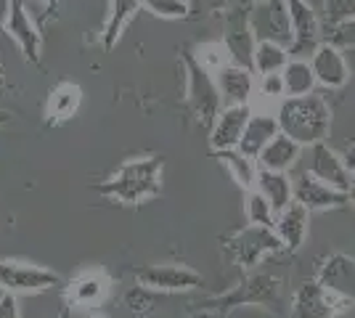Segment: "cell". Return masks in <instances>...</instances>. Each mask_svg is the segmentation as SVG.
I'll use <instances>...</instances> for the list:
<instances>
[{"mask_svg": "<svg viewBox=\"0 0 355 318\" xmlns=\"http://www.w3.org/2000/svg\"><path fill=\"white\" fill-rule=\"evenodd\" d=\"M276 120L284 136H289L305 149V146L324 143L331 127V109L324 96H315V93L295 96V98L286 96V101H282L276 112Z\"/></svg>", "mask_w": 355, "mask_h": 318, "instance_id": "obj_1", "label": "cell"}, {"mask_svg": "<svg viewBox=\"0 0 355 318\" xmlns=\"http://www.w3.org/2000/svg\"><path fill=\"white\" fill-rule=\"evenodd\" d=\"M162 157H133L109 181L96 186V191L125 204L146 202L162 191Z\"/></svg>", "mask_w": 355, "mask_h": 318, "instance_id": "obj_2", "label": "cell"}, {"mask_svg": "<svg viewBox=\"0 0 355 318\" xmlns=\"http://www.w3.org/2000/svg\"><path fill=\"white\" fill-rule=\"evenodd\" d=\"M183 64H186V104L191 109V114L196 117V122L202 127H212L218 114L223 109V96L220 88H218V80L209 75V69L196 59L193 53H186L183 56Z\"/></svg>", "mask_w": 355, "mask_h": 318, "instance_id": "obj_3", "label": "cell"}, {"mask_svg": "<svg viewBox=\"0 0 355 318\" xmlns=\"http://www.w3.org/2000/svg\"><path fill=\"white\" fill-rule=\"evenodd\" d=\"M279 279L270 276V273H257L250 276L247 281H241L239 287H234L231 292H225L220 297H212L202 305L207 313H228L234 308L241 305H268V308H276L279 305Z\"/></svg>", "mask_w": 355, "mask_h": 318, "instance_id": "obj_4", "label": "cell"}, {"mask_svg": "<svg viewBox=\"0 0 355 318\" xmlns=\"http://www.w3.org/2000/svg\"><path fill=\"white\" fill-rule=\"evenodd\" d=\"M250 24L257 43L268 40V43H279V46L292 48L295 30H292V16H289L286 0H260V3H252Z\"/></svg>", "mask_w": 355, "mask_h": 318, "instance_id": "obj_5", "label": "cell"}, {"mask_svg": "<svg viewBox=\"0 0 355 318\" xmlns=\"http://www.w3.org/2000/svg\"><path fill=\"white\" fill-rule=\"evenodd\" d=\"M228 252L231 258L236 260L241 268H254L260 265V260L273 255V252H282L284 242L279 239L276 228H268V226H247L241 228L239 233H234L228 242Z\"/></svg>", "mask_w": 355, "mask_h": 318, "instance_id": "obj_6", "label": "cell"}, {"mask_svg": "<svg viewBox=\"0 0 355 318\" xmlns=\"http://www.w3.org/2000/svg\"><path fill=\"white\" fill-rule=\"evenodd\" d=\"M59 273L48 271L43 265H32L21 260H0V289L11 294H30L59 287Z\"/></svg>", "mask_w": 355, "mask_h": 318, "instance_id": "obj_7", "label": "cell"}, {"mask_svg": "<svg viewBox=\"0 0 355 318\" xmlns=\"http://www.w3.org/2000/svg\"><path fill=\"white\" fill-rule=\"evenodd\" d=\"M250 0H241L234 8L225 11V37H223V43L228 48L234 64H241V67L252 69V56H254L257 40H254V32H252L250 24Z\"/></svg>", "mask_w": 355, "mask_h": 318, "instance_id": "obj_8", "label": "cell"}, {"mask_svg": "<svg viewBox=\"0 0 355 318\" xmlns=\"http://www.w3.org/2000/svg\"><path fill=\"white\" fill-rule=\"evenodd\" d=\"M135 281L148 292H189L202 287V273L189 265H146L135 271Z\"/></svg>", "mask_w": 355, "mask_h": 318, "instance_id": "obj_9", "label": "cell"}, {"mask_svg": "<svg viewBox=\"0 0 355 318\" xmlns=\"http://www.w3.org/2000/svg\"><path fill=\"white\" fill-rule=\"evenodd\" d=\"M289 6V16H292V30H295V40H292V59L315 53V48L321 46V21L313 11L308 0H286Z\"/></svg>", "mask_w": 355, "mask_h": 318, "instance_id": "obj_10", "label": "cell"}, {"mask_svg": "<svg viewBox=\"0 0 355 318\" xmlns=\"http://www.w3.org/2000/svg\"><path fill=\"white\" fill-rule=\"evenodd\" d=\"M295 202H300L302 207H308L311 212L337 210V207H345L350 202V194L342 191V188H334V186H329L324 181H318L308 170H302L295 181Z\"/></svg>", "mask_w": 355, "mask_h": 318, "instance_id": "obj_11", "label": "cell"}, {"mask_svg": "<svg viewBox=\"0 0 355 318\" xmlns=\"http://www.w3.org/2000/svg\"><path fill=\"white\" fill-rule=\"evenodd\" d=\"M308 173L315 175L318 181L329 183L334 188L350 191L353 186V170L345 165V157H340L337 152H331L326 143H315L308 146Z\"/></svg>", "mask_w": 355, "mask_h": 318, "instance_id": "obj_12", "label": "cell"}, {"mask_svg": "<svg viewBox=\"0 0 355 318\" xmlns=\"http://www.w3.org/2000/svg\"><path fill=\"white\" fill-rule=\"evenodd\" d=\"M345 305L350 303L340 300L337 294H331L329 289L321 287L318 279H313L297 289L292 310H295V318H329L331 313H342Z\"/></svg>", "mask_w": 355, "mask_h": 318, "instance_id": "obj_13", "label": "cell"}, {"mask_svg": "<svg viewBox=\"0 0 355 318\" xmlns=\"http://www.w3.org/2000/svg\"><path fill=\"white\" fill-rule=\"evenodd\" d=\"M311 67L315 82L329 88V91H340L350 80V67L342 56V48L329 43V40L315 48V53L311 56Z\"/></svg>", "mask_w": 355, "mask_h": 318, "instance_id": "obj_14", "label": "cell"}, {"mask_svg": "<svg viewBox=\"0 0 355 318\" xmlns=\"http://www.w3.org/2000/svg\"><path fill=\"white\" fill-rule=\"evenodd\" d=\"M252 117L250 104L225 106L215 125L209 127V146L212 152H228V149H239V141L244 136V127Z\"/></svg>", "mask_w": 355, "mask_h": 318, "instance_id": "obj_15", "label": "cell"}, {"mask_svg": "<svg viewBox=\"0 0 355 318\" xmlns=\"http://www.w3.org/2000/svg\"><path fill=\"white\" fill-rule=\"evenodd\" d=\"M318 284L345 303L355 305V258L342 252L329 255L318 271Z\"/></svg>", "mask_w": 355, "mask_h": 318, "instance_id": "obj_16", "label": "cell"}, {"mask_svg": "<svg viewBox=\"0 0 355 318\" xmlns=\"http://www.w3.org/2000/svg\"><path fill=\"white\" fill-rule=\"evenodd\" d=\"M6 32L11 35L19 51L24 53V59L30 61L32 67H40V46H43V35L37 30V24L32 21L30 11L24 8L21 0H14V8H11V19H8V27Z\"/></svg>", "mask_w": 355, "mask_h": 318, "instance_id": "obj_17", "label": "cell"}, {"mask_svg": "<svg viewBox=\"0 0 355 318\" xmlns=\"http://www.w3.org/2000/svg\"><path fill=\"white\" fill-rule=\"evenodd\" d=\"M215 75H218V88H220V96L225 104L228 106L250 104V96L254 91V80H252L250 67H241V64L228 61V64H223Z\"/></svg>", "mask_w": 355, "mask_h": 318, "instance_id": "obj_18", "label": "cell"}, {"mask_svg": "<svg viewBox=\"0 0 355 318\" xmlns=\"http://www.w3.org/2000/svg\"><path fill=\"white\" fill-rule=\"evenodd\" d=\"M308 223H311V210L302 207L300 202H292L286 210L279 212L276 218V233L284 242V249L286 252H297L302 244H305V236H308Z\"/></svg>", "mask_w": 355, "mask_h": 318, "instance_id": "obj_19", "label": "cell"}, {"mask_svg": "<svg viewBox=\"0 0 355 318\" xmlns=\"http://www.w3.org/2000/svg\"><path fill=\"white\" fill-rule=\"evenodd\" d=\"M282 133L279 120L276 117H266V114H252L247 127H244V136L239 141V152L250 159H257L260 152L266 149L273 138Z\"/></svg>", "mask_w": 355, "mask_h": 318, "instance_id": "obj_20", "label": "cell"}, {"mask_svg": "<svg viewBox=\"0 0 355 318\" xmlns=\"http://www.w3.org/2000/svg\"><path fill=\"white\" fill-rule=\"evenodd\" d=\"M300 152H302V146L292 141L289 136H279L273 138L270 143H268L266 149L260 152L257 157V165L260 170H276V173H289L292 167L297 165V159H300Z\"/></svg>", "mask_w": 355, "mask_h": 318, "instance_id": "obj_21", "label": "cell"}, {"mask_svg": "<svg viewBox=\"0 0 355 318\" xmlns=\"http://www.w3.org/2000/svg\"><path fill=\"white\" fill-rule=\"evenodd\" d=\"M257 191L270 202V207L276 212L286 210L295 202V181L286 173L257 170Z\"/></svg>", "mask_w": 355, "mask_h": 318, "instance_id": "obj_22", "label": "cell"}, {"mask_svg": "<svg viewBox=\"0 0 355 318\" xmlns=\"http://www.w3.org/2000/svg\"><path fill=\"white\" fill-rule=\"evenodd\" d=\"M141 0H112L109 3V14L104 21V32H101V43L104 48H114L122 37L125 27L135 19V14L141 11Z\"/></svg>", "mask_w": 355, "mask_h": 318, "instance_id": "obj_23", "label": "cell"}, {"mask_svg": "<svg viewBox=\"0 0 355 318\" xmlns=\"http://www.w3.org/2000/svg\"><path fill=\"white\" fill-rule=\"evenodd\" d=\"M80 101H83V91L80 85L74 82H61L51 91V98H48V106H45V117L48 122H64L74 117V112L80 109Z\"/></svg>", "mask_w": 355, "mask_h": 318, "instance_id": "obj_24", "label": "cell"}, {"mask_svg": "<svg viewBox=\"0 0 355 318\" xmlns=\"http://www.w3.org/2000/svg\"><path fill=\"white\" fill-rule=\"evenodd\" d=\"M292 59V53H289V48L286 46H279V43H257L254 46V56H252V69L257 72V75H279L284 72V67L289 64Z\"/></svg>", "mask_w": 355, "mask_h": 318, "instance_id": "obj_25", "label": "cell"}, {"mask_svg": "<svg viewBox=\"0 0 355 318\" xmlns=\"http://www.w3.org/2000/svg\"><path fill=\"white\" fill-rule=\"evenodd\" d=\"M282 80H284V93L289 98H295V96H311L313 85H315L313 67L302 59H289V64L284 67L282 72Z\"/></svg>", "mask_w": 355, "mask_h": 318, "instance_id": "obj_26", "label": "cell"}, {"mask_svg": "<svg viewBox=\"0 0 355 318\" xmlns=\"http://www.w3.org/2000/svg\"><path fill=\"white\" fill-rule=\"evenodd\" d=\"M215 154L220 157V162L228 167L231 178H234L241 188L252 191V188L257 186V170H254V165H252L250 157H244L239 149H228V152H215Z\"/></svg>", "mask_w": 355, "mask_h": 318, "instance_id": "obj_27", "label": "cell"}, {"mask_svg": "<svg viewBox=\"0 0 355 318\" xmlns=\"http://www.w3.org/2000/svg\"><path fill=\"white\" fill-rule=\"evenodd\" d=\"M106 292V281L96 273L80 276L77 281H72V300L77 305H90L96 300H101Z\"/></svg>", "mask_w": 355, "mask_h": 318, "instance_id": "obj_28", "label": "cell"}, {"mask_svg": "<svg viewBox=\"0 0 355 318\" xmlns=\"http://www.w3.org/2000/svg\"><path fill=\"white\" fill-rule=\"evenodd\" d=\"M273 207H270V202H268L257 188L250 191V197H247V220H250L252 226H268L273 228L276 226V218H273Z\"/></svg>", "mask_w": 355, "mask_h": 318, "instance_id": "obj_29", "label": "cell"}, {"mask_svg": "<svg viewBox=\"0 0 355 318\" xmlns=\"http://www.w3.org/2000/svg\"><path fill=\"white\" fill-rule=\"evenodd\" d=\"M141 6L148 14L159 19H186L191 16V3L189 0H141Z\"/></svg>", "mask_w": 355, "mask_h": 318, "instance_id": "obj_30", "label": "cell"}, {"mask_svg": "<svg viewBox=\"0 0 355 318\" xmlns=\"http://www.w3.org/2000/svg\"><path fill=\"white\" fill-rule=\"evenodd\" d=\"M355 19V0H324V21L331 27H340Z\"/></svg>", "mask_w": 355, "mask_h": 318, "instance_id": "obj_31", "label": "cell"}, {"mask_svg": "<svg viewBox=\"0 0 355 318\" xmlns=\"http://www.w3.org/2000/svg\"><path fill=\"white\" fill-rule=\"evenodd\" d=\"M329 43H334V46L340 48H355V19L345 21L340 27H331Z\"/></svg>", "mask_w": 355, "mask_h": 318, "instance_id": "obj_32", "label": "cell"}, {"mask_svg": "<svg viewBox=\"0 0 355 318\" xmlns=\"http://www.w3.org/2000/svg\"><path fill=\"white\" fill-rule=\"evenodd\" d=\"M0 318H21L16 294H11V292H0Z\"/></svg>", "mask_w": 355, "mask_h": 318, "instance_id": "obj_33", "label": "cell"}, {"mask_svg": "<svg viewBox=\"0 0 355 318\" xmlns=\"http://www.w3.org/2000/svg\"><path fill=\"white\" fill-rule=\"evenodd\" d=\"M191 14H212V11H225V0H189Z\"/></svg>", "mask_w": 355, "mask_h": 318, "instance_id": "obj_34", "label": "cell"}, {"mask_svg": "<svg viewBox=\"0 0 355 318\" xmlns=\"http://www.w3.org/2000/svg\"><path fill=\"white\" fill-rule=\"evenodd\" d=\"M263 91H266L268 96H282V93H284L282 72H279V75H268V77H263Z\"/></svg>", "mask_w": 355, "mask_h": 318, "instance_id": "obj_35", "label": "cell"}, {"mask_svg": "<svg viewBox=\"0 0 355 318\" xmlns=\"http://www.w3.org/2000/svg\"><path fill=\"white\" fill-rule=\"evenodd\" d=\"M11 8H14V0H0V32H6V27H8Z\"/></svg>", "mask_w": 355, "mask_h": 318, "instance_id": "obj_36", "label": "cell"}, {"mask_svg": "<svg viewBox=\"0 0 355 318\" xmlns=\"http://www.w3.org/2000/svg\"><path fill=\"white\" fill-rule=\"evenodd\" d=\"M345 165L350 167V170H355V143L345 152Z\"/></svg>", "mask_w": 355, "mask_h": 318, "instance_id": "obj_37", "label": "cell"}, {"mask_svg": "<svg viewBox=\"0 0 355 318\" xmlns=\"http://www.w3.org/2000/svg\"><path fill=\"white\" fill-rule=\"evenodd\" d=\"M56 8H59V0H45V19L51 14L56 16Z\"/></svg>", "mask_w": 355, "mask_h": 318, "instance_id": "obj_38", "label": "cell"}, {"mask_svg": "<svg viewBox=\"0 0 355 318\" xmlns=\"http://www.w3.org/2000/svg\"><path fill=\"white\" fill-rule=\"evenodd\" d=\"M11 120V112H6V109H0V125H6V122Z\"/></svg>", "mask_w": 355, "mask_h": 318, "instance_id": "obj_39", "label": "cell"}, {"mask_svg": "<svg viewBox=\"0 0 355 318\" xmlns=\"http://www.w3.org/2000/svg\"><path fill=\"white\" fill-rule=\"evenodd\" d=\"M347 194H350V204L355 207V181H353V186H350V191H347Z\"/></svg>", "mask_w": 355, "mask_h": 318, "instance_id": "obj_40", "label": "cell"}, {"mask_svg": "<svg viewBox=\"0 0 355 318\" xmlns=\"http://www.w3.org/2000/svg\"><path fill=\"white\" fill-rule=\"evenodd\" d=\"M329 318H347V316H345V313H331Z\"/></svg>", "mask_w": 355, "mask_h": 318, "instance_id": "obj_41", "label": "cell"}, {"mask_svg": "<svg viewBox=\"0 0 355 318\" xmlns=\"http://www.w3.org/2000/svg\"><path fill=\"white\" fill-rule=\"evenodd\" d=\"M0 88H3V72H0Z\"/></svg>", "mask_w": 355, "mask_h": 318, "instance_id": "obj_42", "label": "cell"}, {"mask_svg": "<svg viewBox=\"0 0 355 318\" xmlns=\"http://www.w3.org/2000/svg\"><path fill=\"white\" fill-rule=\"evenodd\" d=\"M250 3H260V0H250Z\"/></svg>", "mask_w": 355, "mask_h": 318, "instance_id": "obj_43", "label": "cell"}, {"mask_svg": "<svg viewBox=\"0 0 355 318\" xmlns=\"http://www.w3.org/2000/svg\"><path fill=\"white\" fill-rule=\"evenodd\" d=\"M353 181H355V170H353Z\"/></svg>", "mask_w": 355, "mask_h": 318, "instance_id": "obj_44", "label": "cell"}, {"mask_svg": "<svg viewBox=\"0 0 355 318\" xmlns=\"http://www.w3.org/2000/svg\"><path fill=\"white\" fill-rule=\"evenodd\" d=\"M93 318H101V316H93Z\"/></svg>", "mask_w": 355, "mask_h": 318, "instance_id": "obj_45", "label": "cell"}, {"mask_svg": "<svg viewBox=\"0 0 355 318\" xmlns=\"http://www.w3.org/2000/svg\"><path fill=\"white\" fill-rule=\"evenodd\" d=\"M353 318H355V316H353Z\"/></svg>", "mask_w": 355, "mask_h": 318, "instance_id": "obj_46", "label": "cell"}]
</instances>
